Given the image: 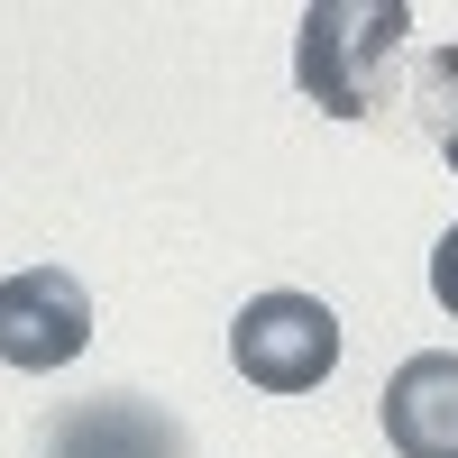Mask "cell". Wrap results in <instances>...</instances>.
I'll list each match as a JSON object with an SVG mask.
<instances>
[{
    "mask_svg": "<svg viewBox=\"0 0 458 458\" xmlns=\"http://www.w3.org/2000/svg\"><path fill=\"white\" fill-rule=\"evenodd\" d=\"M412 10L403 0H312L293 19V83L302 101H321L330 120H367L386 101V64L403 47Z\"/></svg>",
    "mask_w": 458,
    "mask_h": 458,
    "instance_id": "cell-1",
    "label": "cell"
},
{
    "mask_svg": "<svg viewBox=\"0 0 458 458\" xmlns=\"http://www.w3.org/2000/svg\"><path fill=\"white\" fill-rule=\"evenodd\" d=\"M229 358L257 394H312L339 367V321L321 293H257L239 321H229Z\"/></svg>",
    "mask_w": 458,
    "mask_h": 458,
    "instance_id": "cell-2",
    "label": "cell"
},
{
    "mask_svg": "<svg viewBox=\"0 0 458 458\" xmlns=\"http://www.w3.org/2000/svg\"><path fill=\"white\" fill-rule=\"evenodd\" d=\"M92 339V293L83 276H64V266H19L10 284H0V358L19 376H47V367H73Z\"/></svg>",
    "mask_w": 458,
    "mask_h": 458,
    "instance_id": "cell-3",
    "label": "cell"
},
{
    "mask_svg": "<svg viewBox=\"0 0 458 458\" xmlns=\"http://www.w3.org/2000/svg\"><path fill=\"white\" fill-rule=\"evenodd\" d=\"M37 458H193V440H183L174 412L138 403V394H92L47 422Z\"/></svg>",
    "mask_w": 458,
    "mask_h": 458,
    "instance_id": "cell-4",
    "label": "cell"
},
{
    "mask_svg": "<svg viewBox=\"0 0 458 458\" xmlns=\"http://www.w3.org/2000/svg\"><path fill=\"white\" fill-rule=\"evenodd\" d=\"M386 440L403 458H458V358L449 349H422L394 367L386 386Z\"/></svg>",
    "mask_w": 458,
    "mask_h": 458,
    "instance_id": "cell-5",
    "label": "cell"
},
{
    "mask_svg": "<svg viewBox=\"0 0 458 458\" xmlns=\"http://www.w3.org/2000/svg\"><path fill=\"white\" fill-rule=\"evenodd\" d=\"M422 101H431L422 120H431V138H440V157H449V174H458V47L422 64Z\"/></svg>",
    "mask_w": 458,
    "mask_h": 458,
    "instance_id": "cell-6",
    "label": "cell"
},
{
    "mask_svg": "<svg viewBox=\"0 0 458 458\" xmlns=\"http://www.w3.org/2000/svg\"><path fill=\"white\" fill-rule=\"evenodd\" d=\"M431 293H440V312H458V229L431 248Z\"/></svg>",
    "mask_w": 458,
    "mask_h": 458,
    "instance_id": "cell-7",
    "label": "cell"
}]
</instances>
